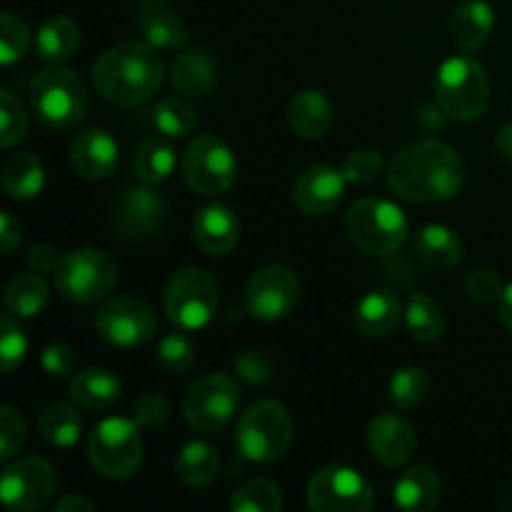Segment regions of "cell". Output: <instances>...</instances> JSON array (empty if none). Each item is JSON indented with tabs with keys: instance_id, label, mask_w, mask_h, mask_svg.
Here are the masks:
<instances>
[{
	"instance_id": "1",
	"label": "cell",
	"mask_w": 512,
	"mask_h": 512,
	"mask_svg": "<svg viewBox=\"0 0 512 512\" xmlns=\"http://www.w3.org/2000/svg\"><path fill=\"white\" fill-rule=\"evenodd\" d=\"M388 183L403 200L438 205L463 190L465 165L450 145L420 140L395 155L388 168Z\"/></svg>"
},
{
	"instance_id": "2",
	"label": "cell",
	"mask_w": 512,
	"mask_h": 512,
	"mask_svg": "<svg viewBox=\"0 0 512 512\" xmlns=\"http://www.w3.org/2000/svg\"><path fill=\"white\" fill-rule=\"evenodd\" d=\"M93 83L113 105L135 108L148 103L163 85V58L150 43H118L95 60Z\"/></svg>"
},
{
	"instance_id": "3",
	"label": "cell",
	"mask_w": 512,
	"mask_h": 512,
	"mask_svg": "<svg viewBox=\"0 0 512 512\" xmlns=\"http://www.w3.org/2000/svg\"><path fill=\"white\" fill-rule=\"evenodd\" d=\"M435 103L448 120L470 123L485 115L490 105V80L483 65L470 55L445 60L435 73Z\"/></svg>"
},
{
	"instance_id": "4",
	"label": "cell",
	"mask_w": 512,
	"mask_h": 512,
	"mask_svg": "<svg viewBox=\"0 0 512 512\" xmlns=\"http://www.w3.org/2000/svg\"><path fill=\"white\" fill-rule=\"evenodd\" d=\"M293 443V418L278 400L250 405L235 428V448L250 463H275Z\"/></svg>"
},
{
	"instance_id": "5",
	"label": "cell",
	"mask_w": 512,
	"mask_h": 512,
	"mask_svg": "<svg viewBox=\"0 0 512 512\" xmlns=\"http://www.w3.org/2000/svg\"><path fill=\"white\" fill-rule=\"evenodd\" d=\"M30 100L40 123L50 130H70L85 118L90 95L85 80L70 68H50L33 78Z\"/></svg>"
},
{
	"instance_id": "6",
	"label": "cell",
	"mask_w": 512,
	"mask_h": 512,
	"mask_svg": "<svg viewBox=\"0 0 512 512\" xmlns=\"http://www.w3.org/2000/svg\"><path fill=\"white\" fill-rule=\"evenodd\" d=\"M403 208L385 198H363L345 215L350 240L368 255H390L408 238Z\"/></svg>"
},
{
	"instance_id": "7",
	"label": "cell",
	"mask_w": 512,
	"mask_h": 512,
	"mask_svg": "<svg viewBox=\"0 0 512 512\" xmlns=\"http://www.w3.org/2000/svg\"><path fill=\"white\" fill-rule=\"evenodd\" d=\"M140 425L128 418H105L88 438V455L93 468L108 480H128L143 463Z\"/></svg>"
},
{
	"instance_id": "8",
	"label": "cell",
	"mask_w": 512,
	"mask_h": 512,
	"mask_svg": "<svg viewBox=\"0 0 512 512\" xmlns=\"http://www.w3.org/2000/svg\"><path fill=\"white\" fill-rule=\"evenodd\" d=\"M55 288L65 300L80 305L108 298L118 280V265L105 250L80 248L63 255L55 270Z\"/></svg>"
},
{
	"instance_id": "9",
	"label": "cell",
	"mask_w": 512,
	"mask_h": 512,
	"mask_svg": "<svg viewBox=\"0 0 512 512\" xmlns=\"http://www.w3.org/2000/svg\"><path fill=\"white\" fill-rule=\"evenodd\" d=\"M220 288L203 268H180L165 288V313L180 330H203L215 318Z\"/></svg>"
},
{
	"instance_id": "10",
	"label": "cell",
	"mask_w": 512,
	"mask_h": 512,
	"mask_svg": "<svg viewBox=\"0 0 512 512\" xmlns=\"http://www.w3.org/2000/svg\"><path fill=\"white\" fill-rule=\"evenodd\" d=\"M243 400L240 380L228 373H210L190 385L183 400V415L198 433H220L235 418Z\"/></svg>"
},
{
	"instance_id": "11",
	"label": "cell",
	"mask_w": 512,
	"mask_h": 512,
	"mask_svg": "<svg viewBox=\"0 0 512 512\" xmlns=\"http://www.w3.org/2000/svg\"><path fill=\"white\" fill-rule=\"evenodd\" d=\"M183 178L193 193L223 195L235 185L238 160L218 135H198L183 153Z\"/></svg>"
},
{
	"instance_id": "12",
	"label": "cell",
	"mask_w": 512,
	"mask_h": 512,
	"mask_svg": "<svg viewBox=\"0 0 512 512\" xmlns=\"http://www.w3.org/2000/svg\"><path fill=\"white\" fill-rule=\"evenodd\" d=\"M308 505L315 512H368L375 505V493L353 468L328 465L310 480Z\"/></svg>"
},
{
	"instance_id": "13",
	"label": "cell",
	"mask_w": 512,
	"mask_h": 512,
	"mask_svg": "<svg viewBox=\"0 0 512 512\" xmlns=\"http://www.w3.org/2000/svg\"><path fill=\"white\" fill-rule=\"evenodd\" d=\"M58 490V473L43 458H20L3 470L0 498L15 512L45 508Z\"/></svg>"
},
{
	"instance_id": "14",
	"label": "cell",
	"mask_w": 512,
	"mask_h": 512,
	"mask_svg": "<svg viewBox=\"0 0 512 512\" xmlns=\"http://www.w3.org/2000/svg\"><path fill=\"white\" fill-rule=\"evenodd\" d=\"M303 283L288 265H268L250 278L245 288V308L253 318L273 320L288 318L300 303Z\"/></svg>"
},
{
	"instance_id": "15",
	"label": "cell",
	"mask_w": 512,
	"mask_h": 512,
	"mask_svg": "<svg viewBox=\"0 0 512 512\" xmlns=\"http://www.w3.org/2000/svg\"><path fill=\"white\" fill-rule=\"evenodd\" d=\"M153 308L135 295H118L100 308L95 330L105 343L115 348H138L155 335Z\"/></svg>"
},
{
	"instance_id": "16",
	"label": "cell",
	"mask_w": 512,
	"mask_h": 512,
	"mask_svg": "<svg viewBox=\"0 0 512 512\" xmlns=\"http://www.w3.org/2000/svg\"><path fill=\"white\" fill-rule=\"evenodd\" d=\"M168 218V203L153 185H133L118 198L113 210L115 235L130 243L155 238Z\"/></svg>"
},
{
	"instance_id": "17",
	"label": "cell",
	"mask_w": 512,
	"mask_h": 512,
	"mask_svg": "<svg viewBox=\"0 0 512 512\" xmlns=\"http://www.w3.org/2000/svg\"><path fill=\"white\" fill-rule=\"evenodd\" d=\"M343 170L330 165H308L293 183V203L305 215H328L340 205L345 195Z\"/></svg>"
},
{
	"instance_id": "18",
	"label": "cell",
	"mask_w": 512,
	"mask_h": 512,
	"mask_svg": "<svg viewBox=\"0 0 512 512\" xmlns=\"http://www.w3.org/2000/svg\"><path fill=\"white\" fill-rule=\"evenodd\" d=\"M415 430L403 415L383 413L370 423L368 428V448L373 458L385 468H400L410 463L415 455Z\"/></svg>"
},
{
	"instance_id": "19",
	"label": "cell",
	"mask_w": 512,
	"mask_h": 512,
	"mask_svg": "<svg viewBox=\"0 0 512 512\" xmlns=\"http://www.w3.org/2000/svg\"><path fill=\"white\" fill-rule=\"evenodd\" d=\"M120 150L113 135L100 128H85L70 145V163L85 180H105L118 168Z\"/></svg>"
},
{
	"instance_id": "20",
	"label": "cell",
	"mask_w": 512,
	"mask_h": 512,
	"mask_svg": "<svg viewBox=\"0 0 512 512\" xmlns=\"http://www.w3.org/2000/svg\"><path fill=\"white\" fill-rule=\"evenodd\" d=\"M193 238L205 255H228L240 240L238 215L223 203L205 205L193 220Z\"/></svg>"
},
{
	"instance_id": "21",
	"label": "cell",
	"mask_w": 512,
	"mask_h": 512,
	"mask_svg": "<svg viewBox=\"0 0 512 512\" xmlns=\"http://www.w3.org/2000/svg\"><path fill=\"white\" fill-rule=\"evenodd\" d=\"M405 310L390 290H373L355 308V330L365 338H388L395 333Z\"/></svg>"
},
{
	"instance_id": "22",
	"label": "cell",
	"mask_w": 512,
	"mask_h": 512,
	"mask_svg": "<svg viewBox=\"0 0 512 512\" xmlns=\"http://www.w3.org/2000/svg\"><path fill=\"white\" fill-rule=\"evenodd\" d=\"M140 33H143L145 43H150L158 50H180L188 48L190 33L185 28L183 20L173 13L165 3L158 0H148L143 3L138 15Z\"/></svg>"
},
{
	"instance_id": "23",
	"label": "cell",
	"mask_w": 512,
	"mask_h": 512,
	"mask_svg": "<svg viewBox=\"0 0 512 512\" xmlns=\"http://www.w3.org/2000/svg\"><path fill=\"white\" fill-rule=\"evenodd\" d=\"M443 498V480L428 465L410 468L395 480L393 500L400 510L428 512Z\"/></svg>"
},
{
	"instance_id": "24",
	"label": "cell",
	"mask_w": 512,
	"mask_h": 512,
	"mask_svg": "<svg viewBox=\"0 0 512 512\" xmlns=\"http://www.w3.org/2000/svg\"><path fill=\"white\" fill-rule=\"evenodd\" d=\"M123 395V383L105 368H85L70 380V398L90 413L110 410Z\"/></svg>"
},
{
	"instance_id": "25",
	"label": "cell",
	"mask_w": 512,
	"mask_h": 512,
	"mask_svg": "<svg viewBox=\"0 0 512 512\" xmlns=\"http://www.w3.org/2000/svg\"><path fill=\"white\" fill-rule=\"evenodd\" d=\"M290 128L303 140H320L333 125V103L320 90H300L288 110Z\"/></svg>"
},
{
	"instance_id": "26",
	"label": "cell",
	"mask_w": 512,
	"mask_h": 512,
	"mask_svg": "<svg viewBox=\"0 0 512 512\" xmlns=\"http://www.w3.org/2000/svg\"><path fill=\"white\" fill-rule=\"evenodd\" d=\"M170 80L178 93L188 98H200L215 88L218 70H215L213 58L200 48H183V53L173 60L170 68Z\"/></svg>"
},
{
	"instance_id": "27",
	"label": "cell",
	"mask_w": 512,
	"mask_h": 512,
	"mask_svg": "<svg viewBox=\"0 0 512 512\" xmlns=\"http://www.w3.org/2000/svg\"><path fill=\"white\" fill-rule=\"evenodd\" d=\"M493 25L495 15L488 3H483V0H465L463 5L455 8L453 38L458 48H463L465 53H473V50H480L488 43Z\"/></svg>"
},
{
	"instance_id": "28",
	"label": "cell",
	"mask_w": 512,
	"mask_h": 512,
	"mask_svg": "<svg viewBox=\"0 0 512 512\" xmlns=\"http://www.w3.org/2000/svg\"><path fill=\"white\" fill-rule=\"evenodd\" d=\"M463 240L448 225H425L415 235V253L430 268H453L463 260Z\"/></svg>"
},
{
	"instance_id": "29",
	"label": "cell",
	"mask_w": 512,
	"mask_h": 512,
	"mask_svg": "<svg viewBox=\"0 0 512 512\" xmlns=\"http://www.w3.org/2000/svg\"><path fill=\"white\" fill-rule=\"evenodd\" d=\"M175 475L180 478V483L190 485V488L210 485L220 475L218 448L205 440H193V443L183 445L178 460H175Z\"/></svg>"
},
{
	"instance_id": "30",
	"label": "cell",
	"mask_w": 512,
	"mask_h": 512,
	"mask_svg": "<svg viewBox=\"0 0 512 512\" xmlns=\"http://www.w3.org/2000/svg\"><path fill=\"white\" fill-rule=\"evenodd\" d=\"M80 45V30L65 15H53L35 33V53L45 63H63L73 58Z\"/></svg>"
},
{
	"instance_id": "31",
	"label": "cell",
	"mask_w": 512,
	"mask_h": 512,
	"mask_svg": "<svg viewBox=\"0 0 512 512\" xmlns=\"http://www.w3.org/2000/svg\"><path fill=\"white\" fill-rule=\"evenodd\" d=\"M3 188L13 200H33L45 188V168L33 153H13L3 165Z\"/></svg>"
},
{
	"instance_id": "32",
	"label": "cell",
	"mask_w": 512,
	"mask_h": 512,
	"mask_svg": "<svg viewBox=\"0 0 512 512\" xmlns=\"http://www.w3.org/2000/svg\"><path fill=\"white\" fill-rule=\"evenodd\" d=\"M175 165H178V155L163 135H148L135 150L133 168L140 183L145 185L165 183L175 173Z\"/></svg>"
},
{
	"instance_id": "33",
	"label": "cell",
	"mask_w": 512,
	"mask_h": 512,
	"mask_svg": "<svg viewBox=\"0 0 512 512\" xmlns=\"http://www.w3.org/2000/svg\"><path fill=\"white\" fill-rule=\"evenodd\" d=\"M38 430L53 448H73L83 433V418L73 405L55 400L38 413Z\"/></svg>"
},
{
	"instance_id": "34",
	"label": "cell",
	"mask_w": 512,
	"mask_h": 512,
	"mask_svg": "<svg viewBox=\"0 0 512 512\" xmlns=\"http://www.w3.org/2000/svg\"><path fill=\"white\" fill-rule=\"evenodd\" d=\"M405 323L418 343H435L445 333V310L430 293H413L405 308Z\"/></svg>"
},
{
	"instance_id": "35",
	"label": "cell",
	"mask_w": 512,
	"mask_h": 512,
	"mask_svg": "<svg viewBox=\"0 0 512 512\" xmlns=\"http://www.w3.org/2000/svg\"><path fill=\"white\" fill-rule=\"evenodd\" d=\"M50 288L43 275H18L5 285V308L18 318H35L45 310Z\"/></svg>"
},
{
	"instance_id": "36",
	"label": "cell",
	"mask_w": 512,
	"mask_h": 512,
	"mask_svg": "<svg viewBox=\"0 0 512 512\" xmlns=\"http://www.w3.org/2000/svg\"><path fill=\"white\" fill-rule=\"evenodd\" d=\"M153 123L168 138H188L200 128V115L188 100L165 98L155 105Z\"/></svg>"
},
{
	"instance_id": "37",
	"label": "cell",
	"mask_w": 512,
	"mask_h": 512,
	"mask_svg": "<svg viewBox=\"0 0 512 512\" xmlns=\"http://www.w3.org/2000/svg\"><path fill=\"white\" fill-rule=\"evenodd\" d=\"M283 505L280 488L265 478L248 480L230 498V510L233 512H280Z\"/></svg>"
},
{
	"instance_id": "38",
	"label": "cell",
	"mask_w": 512,
	"mask_h": 512,
	"mask_svg": "<svg viewBox=\"0 0 512 512\" xmlns=\"http://www.w3.org/2000/svg\"><path fill=\"white\" fill-rule=\"evenodd\" d=\"M430 393V380L425 375L423 368H400L398 373L390 380V400L395 403V408L400 410H415L418 405H423L428 400Z\"/></svg>"
},
{
	"instance_id": "39",
	"label": "cell",
	"mask_w": 512,
	"mask_h": 512,
	"mask_svg": "<svg viewBox=\"0 0 512 512\" xmlns=\"http://www.w3.org/2000/svg\"><path fill=\"white\" fill-rule=\"evenodd\" d=\"M0 115H3V133H0V143H3V148L10 150L18 143H23L30 128L23 100H20L13 90L8 88L0 90Z\"/></svg>"
},
{
	"instance_id": "40",
	"label": "cell",
	"mask_w": 512,
	"mask_h": 512,
	"mask_svg": "<svg viewBox=\"0 0 512 512\" xmlns=\"http://www.w3.org/2000/svg\"><path fill=\"white\" fill-rule=\"evenodd\" d=\"M30 40H33V33L25 20L13 13L0 15V60L3 65H13L15 60L23 58L30 48Z\"/></svg>"
},
{
	"instance_id": "41",
	"label": "cell",
	"mask_w": 512,
	"mask_h": 512,
	"mask_svg": "<svg viewBox=\"0 0 512 512\" xmlns=\"http://www.w3.org/2000/svg\"><path fill=\"white\" fill-rule=\"evenodd\" d=\"M0 328H3V333H0V368H3V373H13L28 355V340H25L23 328H20V323H15L10 310L0 318Z\"/></svg>"
},
{
	"instance_id": "42",
	"label": "cell",
	"mask_w": 512,
	"mask_h": 512,
	"mask_svg": "<svg viewBox=\"0 0 512 512\" xmlns=\"http://www.w3.org/2000/svg\"><path fill=\"white\" fill-rule=\"evenodd\" d=\"M158 368L163 370L165 375H183L188 373L190 365L195 360V348L185 335L173 333L165 335L163 343L158 348Z\"/></svg>"
},
{
	"instance_id": "43",
	"label": "cell",
	"mask_w": 512,
	"mask_h": 512,
	"mask_svg": "<svg viewBox=\"0 0 512 512\" xmlns=\"http://www.w3.org/2000/svg\"><path fill=\"white\" fill-rule=\"evenodd\" d=\"M380 170H383V155H380L375 148L353 150L343 163L345 180L353 185L373 183V180L380 175Z\"/></svg>"
},
{
	"instance_id": "44",
	"label": "cell",
	"mask_w": 512,
	"mask_h": 512,
	"mask_svg": "<svg viewBox=\"0 0 512 512\" xmlns=\"http://www.w3.org/2000/svg\"><path fill=\"white\" fill-rule=\"evenodd\" d=\"M25 438H28V428H25L23 415L13 405H5L0 413V458L10 460L15 453H20Z\"/></svg>"
},
{
	"instance_id": "45",
	"label": "cell",
	"mask_w": 512,
	"mask_h": 512,
	"mask_svg": "<svg viewBox=\"0 0 512 512\" xmlns=\"http://www.w3.org/2000/svg\"><path fill=\"white\" fill-rule=\"evenodd\" d=\"M273 360L265 350L250 348L235 358V373L248 385H265L273 378Z\"/></svg>"
},
{
	"instance_id": "46",
	"label": "cell",
	"mask_w": 512,
	"mask_h": 512,
	"mask_svg": "<svg viewBox=\"0 0 512 512\" xmlns=\"http://www.w3.org/2000/svg\"><path fill=\"white\" fill-rule=\"evenodd\" d=\"M465 290H468L470 300L480 305L500 303L505 293L503 280H500V275L493 268H475L468 275V280H465Z\"/></svg>"
},
{
	"instance_id": "47",
	"label": "cell",
	"mask_w": 512,
	"mask_h": 512,
	"mask_svg": "<svg viewBox=\"0 0 512 512\" xmlns=\"http://www.w3.org/2000/svg\"><path fill=\"white\" fill-rule=\"evenodd\" d=\"M170 418V403L165 395L160 393H145L143 398L135 400V415L133 420L145 430H158L168 423Z\"/></svg>"
},
{
	"instance_id": "48",
	"label": "cell",
	"mask_w": 512,
	"mask_h": 512,
	"mask_svg": "<svg viewBox=\"0 0 512 512\" xmlns=\"http://www.w3.org/2000/svg\"><path fill=\"white\" fill-rule=\"evenodd\" d=\"M43 370L55 380H65L75 370V353L65 343H50L40 355Z\"/></svg>"
},
{
	"instance_id": "49",
	"label": "cell",
	"mask_w": 512,
	"mask_h": 512,
	"mask_svg": "<svg viewBox=\"0 0 512 512\" xmlns=\"http://www.w3.org/2000/svg\"><path fill=\"white\" fill-rule=\"evenodd\" d=\"M60 253L53 248V245H33V248L28 250V255H25V263H28L30 270H35V273H55L60 265Z\"/></svg>"
},
{
	"instance_id": "50",
	"label": "cell",
	"mask_w": 512,
	"mask_h": 512,
	"mask_svg": "<svg viewBox=\"0 0 512 512\" xmlns=\"http://www.w3.org/2000/svg\"><path fill=\"white\" fill-rule=\"evenodd\" d=\"M20 240H23V228H20V223L13 218L10 210H3V215H0V243H3V253H13L20 245Z\"/></svg>"
},
{
	"instance_id": "51",
	"label": "cell",
	"mask_w": 512,
	"mask_h": 512,
	"mask_svg": "<svg viewBox=\"0 0 512 512\" xmlns=\"http://www.w3.org/2000/svg\"><path fill=\"white\" fill-rule=\"evenodd\" d=\"M93 510H95V503L93 500L83 498V495H68V498L55 503V512H93Z\"/></svg>"
},
{
	"instance_id": "52",
	"label": "cell",
	"mask_w": 512,
	"mask_h": 512,
	"mask_svg": "<svg viewBox=\"0 0 512 512\" xmlns=\"http://www.w3.org/2000/svg\"><path fill=\"white\" fill-rule=\"evenodd\" d=\"M495 148H498L500 158H505L508 163H512V123H508L503 130H500L498 140H495Z\"/></svg>"
},
{
	"instance_id": "53",
	"label": "cell",
	"mask_w": 512,
	"mask_h": 512,
	"mask_svg": "<svg viewBox=\"0 0 512 512\" xmlns=\"http://www.w3.org/2000/svg\"><path fill=\"white\" fill-rule=\"evenodd\" d=\"M500 320L508 328V333H512V283L505 288L503 298H500Z\"/></svg>"
}]
</instances>
